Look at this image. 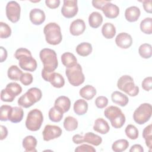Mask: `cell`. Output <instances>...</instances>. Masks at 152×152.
<instances>
[{
	"label": "cell",
	"instance_id": "1",
	"mask_svg": "<svg viewBox=\"0 0 152 152\" xmlns=\"http://www.w3.org/2000/svg\"><path fill=\"white\" fill-rule=\"evenodd\" d=\"M14 57L18 60L19 66L24 71L33 72L36 69L37 62L28 49L23 48L17 49Z\"/></svg>",
	"mask_w": 152,
	"mask_h": 152
},
{
	"label": "cell",
	"instance_id": "2",
	"mask_svg": "<svg viewBox=\"0 0 152 152\" xmlns=\"http://www.w3.org/2000/svg\"><path fill=\"white\" fill-rule=\"evenodd\" d=\"M39 56L43 65L42 72L52 73L54 72L58 65L55 51L49 48H44L40 50Z\"/></svg>",
	"mask_w": 152,
	"mask_h": 152
},
{
	"label": "cell",
	"instance_id": "3",
	"mask_svg": "<svg viewBox=\"0 0 152 152\" xmlns=\"http://www.w3.org/2000/svg\"><path fill=\"white\" fill-rule=\"evenodd\" d=\"M104 115L108 119L112 126L116 129L121 128L125 122V116L117 106H110L104 111Z\"/></svg>",
	"mask_w": 152,
	"mask_h": 152
},
{
	"label": "cell",
	"instance_id": "4",
	"mask_svg": "<svg viewBox=\"0 0 152 152\" xmlns=\"http://www.w3.org/2000/svg\"><path fill=\"white\" fill-rule=\"evenodd\" d=\"M46 42L52 45L59 44L62 40L60 26L56 23L47 24L43 29Z\"/></svg>",
	"mask_w": 152,
	"mask_h": 152
},
{
	"label": "cell",
	"instance_id": "5",
	"mask_svg": "<svg viewBox=\"0 0 152 152\" xmlns=\"http://www.w3.org/2000/svg\"><path fill=\"white\" fill-rule=\"evenodd\" d=\"M42 96L41 90L37 87H32L27 90L18 100L19 106L24 108H28L39 102Z\"/></svg>",
	"mask_w": 152,
	"mask_h": 152
},
{
	"label": "cell",
	"instance_id": "6",
	"mask_svg": "<svg viewBox=\"0 0 152 152\" xmlns=\"http://www.w3.org/2000/svg\"><path fill=\"white\" fill-rule=\"evenodd\" d=\"M117 87L120 90L132 97L136 96L139 93V87L135 84L134 79L128 75H122L118 79Z\"/></svg>",
	"mask_w": 152,
	"mask_h": 152
},
{
	"label": "cell",
	"instance_id": "7",
	"mask_svg": "<svg viewBox=\"0 0 152 152\" xmlns=\"http://www.w3.org/2000/svg\"><path fill=\"white\" fill-rule=\"evenodd\" d=\"M65 74L69 83L73 86H79L84 82L85 77L82 67L78 63L71 68H66Z\"/></svg>",
	"mask_w": 152,
	"mask_h": 152
},
{
	"label": "cell",
	"instance_id": "8",
	"mask_svg": "<svg viewBox=\"0 0 152 152\" xmlns=\"http://www.w3.org/2000/svg\"><path fill=\"white\" fill-rule=\"evenodd\" d=\"M43 122V116L42 112L37 109H34L30 110L27 115L26 126L31 131H37L40 128Z\"/></svg>",
	"mask_w": 152,
	"mask_h": 152
},
{
	"label": "cell",
	"instance_id": "9",
	"mask_svg": "<svg viewBox=\"0 0 152 152\" xmlns=\"http://www.w3.org/2000/svg\"><path fill=\"white\" fill-rule=\"evenodd\" d=\"M151 114V105L147 103H142L135 110L133 113V119L137 124L142 125L149 121Z\"/></svg>",
	"mask_w": 152,
	"mask_h": 152
},
{
	"label": "cell",
	"instance_id": "10",
	"mask_svg": "<svg viewBox=\"0 0 152 152\" xmlns=\"http://www.w3.org/2000/svg\"><path fill=\"white\" fill-rule=\"evenodd\" d=\"M22 92V87L17 83H10L1 90V99L3 102H12Z\"/></svg>",
	"mask_w": 152,
	"mask_h": 152
},
{
	"label": "cell",
	"instance_id": "11",
	"mask_svg": "<svg viewBox=\"0 0 152 152\" xmlns=\"http://www.w3.org/2000/svg\"><path fill=\"white\" fill-rule=\"evenodd\" d=\"M6 15L8 19L13 23H17L20 18L21 7L19 4L14 1L7 3L5 8Z\"/></svg>",
	"mask_w": 152,
	"mask_h": 152
},
{
	"label": "cell",
	"instance_id": "12",
	"mask_svg": "<svg viewBox=\"0 0 152 152\" xmlns=\"http://www.w3.org/2000/svg\"><path fill=\"white\" fill-rule=\"evenodd\" d=\"M78 11L77 0H64L61 13L64 17L71 18L76 15Z\"/></svg>",
	"mask_w": 152,
	"mask_h": 152
},
{
	"label": "cell",
	"instance_id": "13",
	"mask_svg": "<svg viewBox=\"0 0 152 152\" xmlns=\"http://www.w3.org/2000/svg\"><path fill=\"white\" fill-rule=\"evenodd\" d=\"M42 77L46 81L50 82L51 85L55 88H61L65 84V80L59 73L55 72L52 73L42 72Z\"/></svg>",
	"mask_w": 152,
	"mask_h": 152
},
{
	"label": "cell",
	"instance_id": "14",
	"mask_svg": "<svg viewBox=\"0 0 152 152\" xmlns=\"http://www.w3.org/2000/svg\"><path fill=\"white\" fill-rule=\"evenodd\" d=\"M62 133V129L57 125H46L42 132L43 138L45 141H49L59 137Z\"/></svg>",
	"mask_w": 152,
	"mask_h": 152
},
{
	"label": "cell",
	"instance_id": "15",
	"mask_svg": "<svg viewBox=\"0 0 152 152\" xmlns=\"http://www.w3.org/2000/svg\"><path fill=\"white\" fill-rule=\"evenodd\" d=\"M116 45L121 49H128L132 44V38L131 36L125 32L119 33L115 38Z\"/></svg>",
	"mask_w": 152,
	"mask_h": 152
},
{
	"label": "cell",
	"instance_id": "16",
	"mask_svg": "<svg viewBox=\"0 0 152 152\" xmlns=\"http://www.w3.org/2000/svg\"><path fill=\"white\" fill-rule=\"evenodd\" d=\"M101 10L103 11L104 15L108 18H115L119 14V7L111 3L110 1L102 7Z\"/></svg>",
	"mask_w": 152,
	"mask_h": 152
},
{
	"label": "cell",
	"instance_id": "17",
	"mask_svg": "<svg viewBox=\"0 0 152 152\" xmlns=\"http://www.w3.org/2000/svg\"><path fill=\"white\" fill-rule=\"evenodd\" d=\"M29 18L33 24L40 25L45 21L46 16L43 10L39 8H33L30 12Z\"/></svg>",
	"mask_w": 152,
	"mask_h": 152
},
{
	"label": "cell",
	"instance_id": "18",
	"mask_svg": "<svg viewBox=\"0 0 152 152\" xmlns=\"http://www.w3.org/2000/svg\"><path fill=\"white\" fill-rule=\"evenodd\" d=\"M86 24L84 20L78 18L74 20L70 24L69 31L73 36H79L84 33L86 30Z\"/></svg>",
	"mask_w": 152,
	"mask_h": 152
},
{
	"label": "cell",
	"instance_id": "19",
	"mask_svg": "<svg viewBox=\"0 0 152 152\" xmlns=\"http://www.w3.org/2000/svg\"><path fill=\"white\" fill-rule=\"evenodd\" d=\"M54 106L57 107L64 113L67 112L70 109L71 101L68 97L61 96L55 100Z\"/></svg>",
	"mask_w": 152,
	"mask_h": 152
},
{
	"label": "cell",
	"instance_id": "20",
	"mask_svg": "<svg viewBox=\"0 0 152 152\" xmlns=\"http://www.w3.org/2000/svg\"><path fill=\"white\" fill-rule=\"evenodd\" d=\"M141 14L140 10L136 6H131L126 9L125 17L129 22H135L138 20Z\"/></svg>",
	"mask_w": 152,
	"mask_h": 152
},
{
	"label": "cell",
	"instance_id": "21",
	"mask_svg": "<svg viewBox=\"0 0 152 152\" xmlns=\"http://www.w3.org/2000/svg\"><path fill=\"white\" fill-rule=\"evenodd\" d=\"M23 116V109L21 107L15 106L12 107L10 112L8 115V120L12 123H18L22 121Z\"/></svg>",
	"mask_w": 152,
	"mask_h": 152
},
{
	"label": "cell",
	"instance_id": "22",
	"mask_svg": "<svg viewBox=\"0 0 152 152\" xmlns=\"http://www.w3.org/2000/svg\"><path fill=\"white\" fill-rule=\"evenodd\" d=\"M93 129L101 134H106L109 131L110 126L106 121L100 118L95 120Z\"/></svg>",
	"mask_w": 152,
	"mask_h": 152
},
{
	"label": "cell",
	"instance_id": "23",
	"mask_svg": "<svg viewBox=\"0 0 152 152\" xmlns=\"http://www.w3.org/2000/svg\"><path fill=\"white\" fill-rule=\"evenodd\" d=\"M37 141L36 138L32 135H28L24 138L23 140V147L27 152H36V147Z\"/></svg>",
	"mask_w": 152,
	"mask_h": 152
},
{
	"label": "cell",
	"instance_id": "24",
	"mask_svg": "<svg viewBox=\"0 0 152 152\" xmlns=\"http://www.w3.org/2000/svg\"><path fill=\"white\" fill-rule=\"evenodd\" d=\"M111 99L114 103L122 107L125 106L129 102V99L127 96L118 91H115L112 93Z\"/></svg>",
	"mask_w": 152,
	"mask_h": 152
},
{
	"label": "cell",
	"instance_id": "25",
	"mask_svg": "<svg viewBox=\"0 0 152 152\" xmlns=\"http://www.w3.org/2000/svg\"><path fill=\"white\" fill-rule=\"evenodd\" d=\"M96 89L91 85H86L81 88L79 91L80 96L83 99L90 100L96 94Z\"/></svg>",
	"mask_w": 152,
	"mask_h": 152
},
{
	"label": "cell",
	"instance_id": "26",
	"mask_svg": "<svg viewBox=\"0 0 152 152\" xmlns=\"http://www.w3.org/2000/svg\"><path fill=\"white\" fill-rule=\"evenodd\" d=\"M62 64L66 68H71L77 64V59L74 55L71 52H65L61 55Z\"/></svg>",
	"mask_w": 152,
	"mask_h": 152
},
{
	"label": "cell",
	"instance_id": "27",
	"mask_svg": "<svg viewBox=\"0 0 152 152\" xmlns=\"http://www.w3.org/2000/svg\"><path fill=\"white\" fill-rule=\"evenodd\" d=\"M103 22V17L100 13L97 11L91 12L88 17V24L92 28H96L100 27Z\"/></svg>",
	"mask_w": 152,
	"mask_h": 152
},
{
	"label": "cell",
	"instance_id": "28",
	"mask_svg": "<svg viewBox=\"0 0 152 152\" xmlns=\"http://www.w3.org/2000/svg\"><path fill=\"white\" fill-rule=\"evenodd\" d=\"M74 112L78 115H84L88 110V103L84 99H78L74 104Z\"/></svg>",
	"mask_w": 152,
	"mask_h": 152
},
{
	"label": "cell",
	"instance_id": "29",
	"mask_svg": "<svg viewBox=\"0 0 152 152\" xmlns=\"http://www.w3.org/2000/svg\"><path fill=\"white\" fill-rule=\"evenodd\" d=\"M83 140L84 142H86L95 146H98L102 142V137L91 132L86 133L83 136Z\"/></svg>",
	"mask_w": 152,
	"mask_h": 152
},
{
	"label": "cell",
	"instance_id": "30",
	"mask_svg": "<svg viewBox=\"0 0 152 152\" xmlns=\"http://www.w3.org/2000/svg\"><path fill=\"white\" fill-rule=\"evenodd\" d=\"M93 50L91 45L88 42H83L77 45L75 50L78 55L81 56H87L89 55Z\"/></svg>",
	"mask_w": 152,
	"mask_h": 152
},
{
	"label": "cell",
	"instance_id": "31",
	"mask_svg": "<svg viewBox=\"0 0 152 152\" xmlns=\"http://www.w3.org/2000/svg\"><path fill=\"white\" fill-rule=\"evenodd\" d=\"M102 33L106 39H112L116 34V28L113 24L106 23L102 26Z\"/></svg>",
	"mask_w": 152,
	"mask_h": 152
},
{
	"label": "cell",
	"instance_id": "32",
	"mask_svg": "<svg viewBox=\"0 0 152 152\" xmlns=\"http://www.w3.org/2000/svg\"><path fill=\"white\" fill-rule=\"evenodd\" d=\"M23 74L22 71L17 65L10 66L7 71L8 77L14 81L19 80Z\"/></svg>",
	"mask_w": 152,
	"mask_h": 152
},
{
	"label": "cell",
	"instance_id": "33",
	"mask_svg": "<svg viewBox=\"0 0 152 152\" xmlns=\"http://www.w3.org/2000/svg\"><path fill=\"white\" fill-rule=\"evenodd\" d=\"M78 121L72 116H67L64 121V127L67 131H72L75 130L78 127Z\"/></svg>",
	"mask_w": 152,
	"mask_h": 152
},
{
	"label": "cell",
	"instance_id": "34",
	"mask_svg": "<svg viewBox=\"0 0 152 152\" xmlns=\"http://www.w3.org/2000/svg\"><path fill=\"white\" fill-rule=\"evenodd\" d=\"M129 147V142L125 139H120L115 141L112 145V149L115 152H122Z\"/></svg>",
	"mask_w": 152,
	"mask_h": 152
},
{
	"label": "cell",
	"instance_id": "35",
	"mask_svg": "<svg viewBox=\"0 0 152 152\" xmlns=\"http://www.w3.org/2000/svg\"><path fill=\"white\" fill-rule=\"evenodd\" d=\"M49 118L53 122H58L63 118L64 113L55 106L51 107L49 111Z\"/></svg>",
	"mask_w": 152,
	"mask_h": 152
},
{
	"label": "cell",
	"instance_id": "36",
	"mask_svg": "<svg viewBox=\"0 0 152 152\" xmlns=\"http://www.w3.org/2000/svg\"><path fill=\"white\" fill-rule=\"evenodd\" d=\"M142 137L145 140L146 145L151 150L152 148V125L151 124L148 125L143 129Z\"/></svg>",
	"mask_w": 152,
	"mask_h": 152
},
{
	"label": "cell",
	"instance_id": "37",
	"mask_svg": "<svg viewBox=\"0 0 152 152\" xmlns=\"http://www.w3.org/2000/svg\"><path fill=\"white\" fill-rule=\"evenodd\" d=\"M138 53L141 57L144 59L151 58L152 55L151 45L149 43H143L138 48Z\"/></svg>",
	"mask_w": 152,
	"mask_h": 152
},
{
	"label": "cell",
	"instance_id": "38",
	"mask_svg": "<svg viewBox=\"0 0 152 152\" xmlns=\"http://www.w3.org/2000/svg\"><path fill=\"white\" fill-rule=\"evenodd\" d=\"M141 31L147 34L152 33V18L147 17L142 20L140 23Z\"/></svg>",
	"mask_w": 152,
	"mask_h": 152
},
{
	"label": "cell",
	"instance_id": "39",
	"mask_svg": "<svg viewBox=\"0 0 152 152\" xmlns=\"http://www.w3.org/2000/svg\"><path fill=\"white\" fill-rule=\"evenodd\" d=\"M126 135L131 140H136L138 137V130L132 124L128 125L125 129Z\"/></svg>",
	"mask_w": 152,
	"mask_h": 152
},
{
	"label": "cell",
	"instance_id": "40",
	"mask_svg": "<svg viewBox=\"0 0 152 152\" xmlns=\"http://www.w3.org/2000/svg\"><path fill=\"white\" fill-rule=\"evenodd\" d=\"M11 34L10 27L5 23L0 22V37L1 39H7Z\"/></svg>",
	"mask_w": 152,
	"mask_h": 152
},
{
	"label": "cell",
	"instance_id": "41",
	"mask_svg": "<svg viewBox=\"0 0 152 152\" xmlns=\"http://www.w3.org/2000/svg\"><path fill=\"white\" fill-rule=\"evenodd\" d=\"M12 107L9 105H2L0 107V120L7 121L8 120V115Z\"/></svg>",
	"mask_w": 152,
	"mask_h": 152
},
{
	"label": "cell",
	"instance_id": "42",
	"mask_svg": "<svg viewBox=\"0 0 152 152\" xmlns=\"http://www.w3.org/2000/svg\"><path fill=\"white\" fill-rule=\"evenodd\" d=\"M33 75L28 72L23 73L20 78V82L24 86H28L31 84L33 82Z\"/></svg>",
	"mask_w": 152,
	"mask_h": 152
},
{
	"label": "cell",
	"instance_id": "43",
	"mask_svg": "<svg viewBox=\"0 0 152 152\" xmlns=\"http://www.w3.org/2000/svg\"><path fill=\"white\" fill-rule=\"evenodd\" d=\"M108 104V99L106 97L100 96L97 97L95 100V104L97 107L103 109Z\"/></svg>",
	"mask_w": 152,
	"mask_h": 152
},
{
	"label": "cell",
	"instance_id": "44",
	"mask_svg": "<svg viewBox=\"0 0 152 152\" xmlns=\"http://www.w3.org/2000/svg\"><path fill=\"white\" fill-rule=\"evenodd\" d=\"M96 149L91 145L88 144H82L78 146L75 149V152H95Z\"/></svg>",
	"mask_w": 152,
	"mask_h": 152
},
{
	"label": "cell",
	"instance_id": "45",
	"mask_svg": "<svg viewBox=\"0 0 152 152\" xmlns=\"http://www.w3.org/2000/svg\"><path fill=\"white\" fill-rule=\"evenodd\" d=\"M142 88L147 91H148L151 90L152 87V78L151 77H147L145 78L141 83Z\"/></svg>",
	"mask_w": 152,
	"mask_h": 152
},
{
	"label": "cell",
	"instance_id": "46",
	"mask_svg": "<svg viewBox=\"0 0 152 152\" xmlns=\"http://www.w3.org/2000/svg\"><path fill=\"white\" fill-rule=\"evenodd\" d=\"M45 4L48 7L51 9H55L59 7L60 4L59 0H46Z\"/></svg>",
	"mask_w": 152,
	"mask_h": 152
},
{
	"label": "cell",
	"instance_id": "47",
	"mask_svg": "<svg viewBox=\"0 0 152 152\" xmlns=\"http://www.w3.org/2000/svg\"><path fill=\"white\" fill-rule=\"evenodd\" d=\"M109 1H102V0H93L92 1V5L93 6L99 10H101L102 7L108 2Z\"/></svg>",
	"mask_w": 152,
	"mask_h": 152
},
{
	"label": "cell",
	"instance_id": "48",
	"mask_svg": "<svg viewBox=\"0 0 152 152\" xmlns=\"http://www.w3.org/2000/svg\"><path fill=\"white\" fill-rule=\"evenodd\" d=\"M152 1L151 0L147 1H142V4H143V8L144 10L148 12V13H151L152 12V5H151Z\"/></svg>",
	"mask_w": 152,
	"mask_h": 152
},
{
	"label": "cell",
	"instance_id": "49",
	"mask_svg": "<svg viewBox=\"0 0 152 152\" xmlns=\"http://www.w3.org/2000/svg\"><path fill=\"white\" fill-rule=\"evenodd\" d=\"M72 140L74 142V143H75L76 144H82V143L84 142L83 136L81 135L80 134H75V135H74L72 137Z\"/></svg>",
	"mask_w": 152,
	"mask_h": 152
},
{
	"label": "cell",
	"instance_id": "50",
	"mask_svg": "<svg viewBox=\"0 0 152 152\" xmlns=\"http://www.w3.org/2000/svg\"><path fill=\"white\" fill-rule=\"evenodd\" d=\"M0 129H1L0 140H3L5 139L8 135V130H7V128L4 125H1Z\"/></svg>",
	"mask_w": 152,
	"mask_h": 152
},
{
	"label": "cell",
	"instance_id": "51",
	"mask_svg": "<svg viewBox=\"0 0 152 152\" xmlns=\"http://www.w3.org/2000/svg\"><path fill=\"white\" fill-rule=\"evenodd\" d=\"M129 151L130 152H134V151L143 152L144 149L140 144H134L131 146V148L129 149Z\"/></svg>",
	"mask_w": 152,
	"mask_h": 152
},
{
	"label": "cell",
	"instance_id": "52",
	"mask_svg": "<svg viewBox=\"0 0 152 152\" xmlns=\"http://www.w3.org/2000/svg\"><path fill=\"white\" fill-rule=\"evenodd\" d=\"M0 49H1V62H3L4 61L6 60L7 58V51L3 46H1Z\"/></svg>",
	"mask_w": 152,
	"mask_h": 152
}]
</instances>
